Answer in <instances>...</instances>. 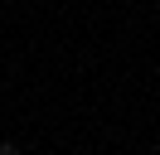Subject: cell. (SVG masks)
I'll list each match as a JSON object with an SVG mask.
<instances>
[{
	"mask_svg": "<svg viewBox=\"0 0 160 155\" xmlns=\"http://www.w3.org/2000/svg\"><path fill=\"white\" fill-rule=\"evenodd\" d=\"M0 155H20V150H15V145H10V141H5V145H0Z\"/></svg>",
	"mask_w": 160,
	"mask_h": 155,
	"instance_id": "1",
	"label": "cell"
}]
</instances>
